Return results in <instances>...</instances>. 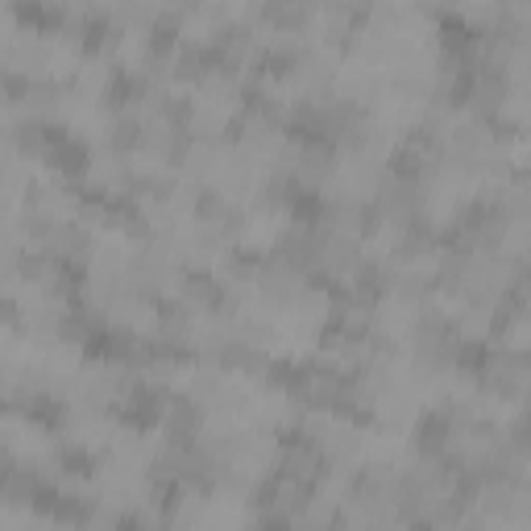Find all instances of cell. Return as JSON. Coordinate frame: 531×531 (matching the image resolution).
Returning a JSON list of instances; mask_svg holds the SVG:
<instances>
[{
  "instance_id": "obj_1",
  "label": "cell",
  "mask_w": 531,
  "mask_h": 531,
  "mask_svg": "<svg viewBox=\"0 0 531 531\" xmlns=\"http://www.w3.org/2000/svg\"><path fill=\"white\" fill-rule=\"evenodd\" d=\"M204 415H208V407L195 399V395H171L162 428H166V436H171V440H200Z\"/></svg>"
},
{
  "instance_id": "obj_6",
  "label": "cell",
  "mask_w": 531,
  "mask_h": 531,
  "mask_svg": "<svg viewBox=\"0 0 531 531\" xmlns=\"http://www.w3.org/2000/svg\"><path fill=\"white\" fill-rule=\"evenodd\" d=\"M266 266V254H258V249H245V245H233L225 254V270L229 278H237V283H249V278H258Z\"/></svg>"
},
{
  "instance_id": "obj_2",
  "label": "cell",
  "mask_w": 531,
  "mask_h": 531,
  "mask_svg": "<svg viewBox=\"0 0 531 531\" xmlns=\"http://www.w3.org/2000/svg\"><path fill=\"white\" fill-rule=\"evenodd\" d=\"M449 444H453V419L444 415L440 407H432V411H424L415 419V453L419 457H444L449 453Z\"/></svg>"
},
{
  "instance_id": "obj_8",
  "label": "cell",
  "mask_w": 531,
  "mask_h": 531,
  "mask_svg": "<svg viewBox=\"0 0 531 531\" xmlns=\"http://www.w3.org/2000/svg\"><path fill=\"white\" fill-rule=\"evenodd\" d=\"M225 249V233H216V229H195V237H191V254L195 258H212V254H220Z\"/></svg>"
},
{
  "instance_id": "obj_7",
  "label": "cell",
  "mask_w": 531,
  "mask_h": 531,
  "mask_svg": "<svg viewBox=\"0 0 531 531\" xmlns=\"http://www.w3.org/2000/svg\"><path fill=\"white\" fill-rule=\"evenodd\" d=\"M490 345H482V341H457V361L453 366L461 370V374H482L486 366H490Z\"/></svg>"
},
{
  "instance_id": "obj_10",
  "label": "cell",
  "mask_w": 531,
  "mask_h": 531,
  "mask_svg": "<svg viewBox=\"0 0 531 531\" xmlns=\"http://www.w3.org/2000/svg\"><path fill=\"white\" fill-rule=\"evenodd\" d=\"M245 220H249V216H245L241 208H229V216L220 220V233H225V237H233V241H237V237L245 233Z\"/></svg>"
},
{
  "instance_id": "obj_9",
  "label": "cell",
  "mask_w": 531,
  "mask_h": 531,
  "mask_svg": "<svg viewBox=\"0 0 531 531\" xmlns=\"http://www.w3.org/2000/svg\"><path fill=\"white\" fill-rule=\"evenodd\" d=\"M254 531H295V519L270 511V515H258V519H254Z\"/></svg>"
},
{
  "instance_id": "obj_5",
  "label": "cell",
  "mask_w": 531,
  "mask_h": 531,
  "mask_svg": "<svg viewBox=\"0 0 531 531\" xmlns=\"http://www.w3.org/2000/svg\"><path fill=\"white\" fill-rule=\"evenodd\" d=\"M229 200H225V191L220 187H200V195H195L191 200V212H195V220H200V225H220V220L229 216Z\"/></svg>"
},
{
  "instance_id": "obj_3",
  "label": "cell",
  "mask_w": 531,
  "mask_h": 531,
  "mask_svg": "<svg viewBox=\"0 0 531 531\" xmlns=\"http://www.w3.org/2000/svg\"><path fill=\"white\" fill-rule=\"evenodd\" d=\"M220 295H225V283H216L208 270L191 266V270L179 274V299H183L187 307H200V312L212 316V307L220 303Z\"/></svg>"
},
{
  "instance_id": "obj_4",
  "label": "cell",
  "mask_w": 531,
  "mask_h": 531,
  "mask_svg": "<svg viewBox=\"0 0 531 531\" xmlns=\"http://www.w3.org/2000/svg\"><path fill=\"white\" fill-rule=\"evenodd\" d=\"M142 142H146V117H133V113L113 117V125H108L113 154H133V150H142Z\"/></svg>"
}]
</instances>
